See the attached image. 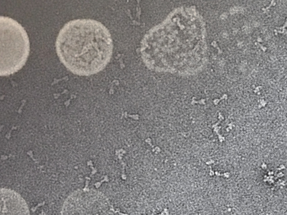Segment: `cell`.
I'll list each match as a JSON object with an SVG mask.
<instances>
[{
	"instance_id": "cell-3",
	"label": "cell",
	"mask_w": 287,
	"mask_h": 215,
	"mask_svg": "<svg viewBox=\"0 0 287 215\" xmlns=\"http://www.w3.org/2000/svg\"><path fill=\"white\" fill-rule=\"evenodd\" d=\"M61 215H114L108 200L92 190L75 192L66 199Z\"/></svg>"
},
{
	"instance_id": "cell-4",
	"label": "cell",
	"mask_w": 287,
	"mask_h": 215,
	"mask_svg": "<svg viewBox=\"0 0 287 215\" xmlns=\"http://www.w3.org/2000/svg\"><path fill=\"white\" fill-rule=\"evenodd\" d=\"M0 215H30L27 203L11 189L0 188Z\"/></svg>"
},
{
	"instance_id": "cell-1",
	"label": "cell",
	"mask_w": 287,
	"mask_h": 215,
	"mask_svg": "<svg viewBox=\"0 0 287 215\" xmlns=\"http://www.w3.org/2000/svg\"><path fill=\"white\" fill-rule=\"evenodd\" d=\"M60 61L76 75L89 76L104 70L111 59L113 42L110 32L94 19L68 22L56 41Z\"/></svg>"
},
{
	"instance_id": "cell-2",
	"label": "cell",
	"mask_w": 287,
	"mask_h": 215,
	"mask_svg": "<svg viewBox=\"0 0 287 215\" xmlns=\"http://www.w3.org/2000/svg\"><path fill=\"white\" fill-rule=\"evenodd\" d=\"M30 53V41L24 28L15 20L0 16V76L21 70Z\"/></svg>"
}]
</instances>
